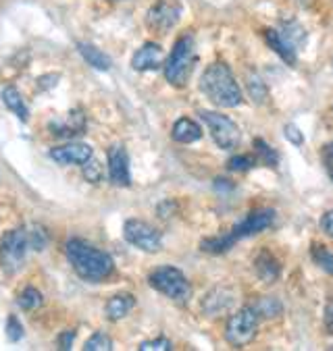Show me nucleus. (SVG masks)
<instances>
[{
    "mask_svg": "<svg viewBox=\"0 0 333 351\" xmlns=\"http://www.w3.org/2000/svg\"><path fill=\"white\" fill-rule=\"evenodd\" d=\"M264 40L273 52H277L286 60L288 66H296V48L282 36L279 29H264Z\"/></svg>",
    "mask_w": 333,
    "mask_h": 351,
    "instance_id": "16",
    "label": "nucleus"
},
{
    "mask_svg": "<svg viewBox=\"0 0 333 351\" xmlns=\"http://www.w3.org/2000/svg\"><path fill=\"white\" fill-rule=\"evenodd\" d=\"M279 32H282V36H284V38H286V40H288V42H290V44H292L296 50H298V46H300V44L304 42V38H306L304 29H302L298 23H294V21H290V23H284Z\"/></svg>",
    "mask_w": 333,
    "mask_h": 351,
    "instance_id": "27",
    "label": "nucleus"
},
{
    "mask_svg": "<svg viewBox=\"0 0 333 351\" xmlns=\"http://www.w3.org/2000/svg\"><path fill=\"white\" fill-rule=\"evenodd\" d=\"M194 62H196L194 38H192V34H183L175 42V46L165 62V80L175 88H183L194 71Z\"/></svg>",
    "mask_w": 333,
    "mask_h": 351,
    "instance_id": "3",
    "label": "nucleus"
},
{
    "mask_svg": "<svg viewBox=\"0 0 333 351\" xmlns=\"http://www.w3.org/2000/svg\"><path fill=\"white\" fill-rule=\"evenodd\" d=\"M165 60V52L159 44L154 42H146L142 48H138V52L131 58V66L136 71H157V69L163 66Z\"/></svg>",
    "mask_w": 333,
    "mask_h": 351,
    "instance_id": "13",
    "label": "nucleus"
},
{
    "mask_svg": "<svg viewBox=\"0 0 333 351\" xmlns=\"http://www.w3.org/2000/svg\"><path fill=\"white\" fill-rule=\"evenodd\" d=\"M171 137L175 139V142H179V144H194V142H198L200 137H203V129H200V125L196 121H192L187 117H181L173 125Z\"/></svg>",
    "mask_w": 333,
    "mask_h": 351,
    "instance_id": "17",
    "label": "nucleus"
},
{
    "mask_svg": "<svg viewBox=\"0 0 333 351\" xmlns=\"http://www.w3.org/2000/svg\"><path fill=\"white\" fill-rule=\"evenodd\" d=\"M258 165V158L250 156V154H242V156H233L229 162H227V169L229 171H236V173H248L250 169H254Z\"/></svg>",
    "mask_w": 333,
    "mask_h": 351,
    "instance_id": "29",
    "label": "nucleus"
},
{
    "mask_svg": "<svg viewBox=\"0 0 333 351\" xmlns=\"http://www.w3.org/2000/svg\"><path fill=\"white\" fill-rule=\"evenodd\" d=\"M84 349H86V351H111V349H113V341H111V337L104 335V332H94V335L86 341Z\"/></svg>",
    "mask_w": 333,
    "mask_h": 351,
    "instance_id": "28",
    "label": "nucleus"
},
{
    "mask_svg": "<svg viewBox=\"0 0 333 351\" xmlns=\"http://www.w3.org/2000/svg\"><path fill=\"white\" fill-rule=\"evenodd\" d=\"M254 270H256L260 280H264V283L271 285V283H275V280L279 278V274H282V264H279V260L271 252L262 250L256 256V260H254Z\"/></svg>",
    "mask_w": 333,
    "mask_h": 351,
    "instance_id": "15",
    "label": "nucleus"
},
{
    "mask_svg": "<svg viewBox=\"0 0 333 351\" xmlns=\"http://www.w3.org/2000/svg\"><path fill=\"white\" fill-rule=\"evenodd\" d=\"M30 250L27 241V231L23 229H13L3 235L0 239V268L7 274H15L23 268L25 256Z\"/></svg>",
    "mask_w": 333,
    "mask_h": 351,
    "instance_id": "5",
    "label": "nucleus"
},
{
    "mask_svg": "<svg viewBox=\"0 0 333 351\" xmlns=\"http://www.w3.org/2000/svg\"><path fill=\"white\" fill-rule=\"evenodd\" d=\"M67 258H69L78 276L88 280V283H100V280L108 278L115 270L113 258L84 239L67 241Z\"/></svg>",
    "mask_w": 333,
    "mask_h": 351,
    "instance_id": "1",
    "label": "nucleus"
},
{
    "mask_svg": "<svg viewBox=\"0 0 333 351\" xmlns=\"http://www.w3.org/2000/svg\"><path fill=\"white\" fill-rule=\"evenodd\" d=\"M148 283L152 289L173 302H187L192 298V285L179 268L159 266L148 274Z\"/></svg>",
    "mask_w": 333,
    "mask_h": 351,
    "instance_id": "4",
    "label": "nucleus"
},
{
    "mask_svg": "<svg viewBox=\"0 0 333 351\" xmlns=\"http://www.w3.org/2000/svg\"><path fill=\"white\" fill-rule=\"evenodd\" d=\"M48 156H50L56 165H62V167H71V165L84 167V165L94 156V150H92L90 144L71 142V144H65V146L50 148Z\"/></svg>",
    "mask_w": 333,
    "mask_h": 351,
    "instance_id": "11",
    "label": "nucleus"
},
{
    "mask_svg": "<svg viewBox=\"0 0 333 351\" xmlns=\"http://www.w3.org/2000/svg\"><path fill=\"white\" fill-rule=\"evenodd\" d=\"M321 231H323L327 237L333 239V208L327 210V213L321 217Z\"/></svg>",
    "mask_w": 333,
    "mask_h": 351,
    "instance_id": "35",
    "label": "nucleus"
},
{
    "mask_svg": "<svg viewBox=\"0 0 333 351\" xmlns=\"http://www.w3.org/2000/svg\"><path fill=\"white\" fill-rule=\"evenodd\" d=\"M173 349V343L165 337H159V339H152V341H144L140 345V351H169Z\"/></svg>",
    "mask_w": 333,
    "mask_h": 351,
    "instance_id": "33",
    "label": "nucleus"
},
{
    "mask_svg": "<svg viewBox=\"0 0 333 351\" xmlns=\"http://www.w3.org/2000/svg\"><path fill=\"white\" fill-rule=\"evenodd\" d=\"M310 256H312L314 264H319V268H323L327 274H333V254L325 245L314 243L310 247Z\"/></svg>",
    "mask_w": 333,
    "mask_h": 351,
    "instance_id": "25",
    "label": "nucleus"
},
{
    "mask_svg": "<svg viewBox=\"0 0 333 351\" xmlns=\"http://www.w3.org/2000/svg\"><path fill=\"white\" fill-rule=\"evenodd\" d=\"M84 177L90 183H100L102 181V165L98 160H94V156L84 165Z\"/></svg>",
    "mask_w": 333,
    "mask_h": 351,
    "instance_id": "30",
    "label": "nucleus"
},
{
    "mask_svg": "<svg viewBox=\"0 0 333 351\" xmlns=\"http://www.w3.org/2000/svg\"><path fill=\"white\" fill-rule=\"evenodd\" d=\"M42 293L36 289V287H27V289H23L21 291V295H19V300H17V304H19V308L21 310H27V312H32V310H38L40 306H42Z\"/></svg>",
    "mask_w": 333,
    "mask_h": 351,
    "instance_id": "26",
    "label": "nucleus"
},
{
    "mask_svg": "<svg viewBox=\"0 0 333 351\" xmlns=\"http://www.w3.org/2000/svg\"><path fill=\"white\" fill-rule=\"evenodd\" d=\"M123 237H125L127 243H131L133 247H138V250H142L146 254H157L163 247L161 233L152 225H148L144 221H138V219H131V221L125 223Z\"/></svg>",
    "mask_w": 333,
    "mask_h": 351,
    "instance_id": "8",
    "label": "nucleus"
},
{
    "mask_svg": "<svg viewBox=\"0 0 333 351\" xmlns=\"http://www.w3.org/2000/svg\"><path fill=\"white\" fill-rule=\"evenodd\" d=\"M78 50H80L82 58H84V60H86L90 66L98 69V71H108V69L113 66V60H111V56H108L106 52H102L100 48H96L94 44L80 42V44H78Z\"/></svg>",
    "mask_w": 333,
    "mask_h": 351,
    "instance_id": "20",
    "label": "nucleus"
},
{
    "mask_svg": "<svg viewBox=\"0 0 333 351\" xmlns=\"http://www.w3.org/2000/svg\"><path fill=\"white\" fill-rule=\"evenodd\" d=\"M200 119H203L211 131L213 142L221 148V150H236L240 144V127L225 114L219 112H211V110H200Z\"/></svg>",
    "mask_w": 333,
    "mask_h": 351,
    "instance_id": "7",
    "label": "nucleus"
},
{
    "mask_svg": "<svg viewBox=\"0 0 333 351\" xmlns=\"http://www.w3.org/2000/svg\"><path fill=\"white\" fill-rule=\"evenodd\" d=\"M76 341V330H62L58 335V349H71Z\"/></svg>",
    "mask_w": 333,
    "mask_h": 351,
    "instance_id": "37",
    "label": "nucleus"
},
{
    "mask_svg": "<svg viewBox=\"0 0 333 351\" xmlns=\"http://www.w3.org/2000/svg\"><path fill=\"white\" fill-rule=\"evenodd\" d=\"M56 84H58V75H44V77L38 80V88L40 90H48V88L56 86Z\"/></svg>",
    "mask_w": 333,
    "mask_h": 351,
    "instance_id": "38",
    "label": "nucleus"
},
{
    "mask_svg": "<svg viewBox=\"0 0 333 351\" xmlns=\"http://www.w3.org/2000/svg\"><path fill=\"white\" fill-rule=\"evenodd\" d=\"M238 241L233 239V235L227 231L223 235H217V237H211V239H203V243H200V250H203L205 254H225L229 252Z\"/></svg>",
    "mask_w": 333,
    "mask_h": 351,
    "instance_id": "21",
    "label": "nucleus"
},
{
    "mask_svg": "<svg viewBox=\"0 0 333 351\" xmlns=\"http://www.w3.org/2000/svg\"><path fill=\"white\" fill-rule=\"evenodd\" d=\"M133 308H136V298L131 293H117L106 302V318L117 322V320L125 318Z\"/></svg>",
    "mask_w": 333,
    "mask_h": 351,
    "instance_id": "18",
    "label": "nucleus"
},
{
    "mask_svg": "<svg viewBox=\"0 0 333 351\" xmlns=\"http://www.w3.org/2000/svg\"><path fill=\"white\" fill-rule=\"evenodd\" d=\"M325 324H327V330L333 332V310H327V314H325Z\"/></svg>",
    "mask_w": 333,
    "mask_h": 351,
    "instance_id": "39",
    "label": "nucleus"
},
{
    "mask_svg": "<svg viewBox=\"0 0 333 351\" xmlns=\"http://www.w3.org/2000/svg\"><path fill=\"white\" fill-rule=\"evenodd\" d=\"M246 86H248V94H250V98L256 102V104H264L266 102V98H269V90H266V86H264V82H262V77L258 75V73H250L248 75V82H246Z\"/></svg>",
    "mask_w": 333,
    "mask_h": 351,
    "instance_id": "23",
    "label": "nucleus"
},
{
    "mask_svg": "<svg viewBox=\"0 0 333 351\" xmlns=\"http://www.w3.org/2000/svg\"><path fill=\"white\" fill-rule=\"evenodd\" d=\"M27 241H30V247L42 252V250L46 247V243H48V235H46V231H44L42 227H34V229L27 233Z\"/></svg>",
    "mask_w": 333,
    "mask_h": 351,
    "instance_id": "31",
    "label": "nucleus"
},
{
    "mask_svg": "<svg viewBox=\"0 0 333 351\" xmlns=\"http://www.w3.org/2000/svg\"><path fill=\"white\" fill-rule=\"evenodd\" d=\"M0 98H3L5 106H7L19 121L25 123V121L30 119V108H27V104H25L21 92H19L15 86H7L3 92H0Z\"/></svg>",
    "mask_w": 333,
    "mask_h": 351,
    "instance_id": "19",
    "label": "nucleus"
},
{
    "mask_svg": "<svg viewBox=\"0 0 333 351\" xmlns=\"http://www.w3.org/2000/svg\"><path fill=\"white\" fill-rule=\"evenodd\" d=\"M5 332H7V339H9L11 343L21 341V337H23V324L17 320V316H9L7 326H5Z\"/></svg>",
    "mask_w": 333,
    "mask_h": 351,
    "instance_id": "32",
    "label": "nucleus"
},
{
    "mask_svg": "<svg viewBox=\"0 0 333 351\" xmlns=\"http://www.w3.org/2000/svg\"><path fill=\"white\" fill-rule=\"evenodd\" d=\"M200 90L203 94L221 108H236L242 104L244 94L231 73V69L225 62H213L205 69L200 77Z\"/></svg>",
    "mask_w": 333,
    "mask_h": 351,
    "instance_id": "2",
    "label": "nucleus"
},
{
    "mask_svg": "<svg viewBox=\"0 0 333 351\" xmlns=\"http://www.w3.org/2000/svg\"><path fill=\"white\" fill-rule=\"evenodd\" d=\"M323 162H325L327 175H329L331 181H333V142L325 146V150H323Z\"/></svg>",
    "mask_w": 333,
    "mask_h": 351,
    "instance_id": "36",
    "label": "nucleus"
},
{
    "mask_svg": "<svg viewBox=\"0 0 333 351\" xmlns=\"http://www.w3.org/2000/svg\"><path fill=\"white\" fill-rule=\"evenodd\" d=\"M181 13H183V7L179 0H157L148 9L146 25L157 34H167L179 23Z\"/></svg>",
    "mask_w": 333,
    "mask_h": 351,
    "instance_id": "9",
    "label": "nucleus"
},
{
    "mask_svg": "<svg viewBox=\"0 0 333 351\" xmlns=\"http://www.w3.org/2000/svg\"><path fill=\"white\" fill-rule=\"evenodd\" d=\"M254 150H256V154H258V162H262V165H266V167H277V162H279V156H277V152L264 142V139H254Z\"/></svg>",
    "mask_w": 333,
    "mask_h": 351,
    "instance_id": "24",
    "label": "nucleus"
},
{
    "mask_svg": "<svg viewBox=\"0 0 333 351\" xmlns=\"http://www.w3.org/2000/svg\"><path fill=\"white\" fill-rule=\"evenodd\" d=\"M236 302V295L231 289H225V287H217L213 291L207 293V298L203 300V310L207 316H217L225 310H229Z\"/></svg>",
    "mask_w": 333,
    "mask_h": 351,
    "instance_id": "14",
    "label": "nucleus"
},
{
    "mask_svg": "<svg viewBox=\"0 0 333 351\" xmlns=\"http://www.w3.org/2000/svg\"><path fill=\"white\" fill-rule=\"evenodd\" d=\"M258 314L246 306L242 310H238L236 314H231L227 318V324H225V341L233 347H244L248 345L250 341H254L256 332H258Z\"/></svg>",
    "mask_w": 333,
    "mask_h": 351,
    "instance_id": "6",
    "label": "nucleus"
},
{
    "mask_svg": "<svg viewBox=\"0 0 333 351\" xmlns=\"http://www.w3.org/2000/svg\"><path fill=\"white\" fill-rule=\"evenodd\" d=\"M250 308L258 314V318H275L282 312V302L275 298H260Z\"/></svg>",
    "mask_w": 333,
    "mask_h": 351,
    "instance_id": "22",
    "label": "nucleus"
},
{
    "mask_svg": "<svg viewBox=\"0 0 333 351\" xmlns=\"http://www.w3.org/2000/svg\"><path fill=\"white\" fill-rule=\"evenodd\" d=\"M284 135H286L288 142L294 144V146H302V144H304V135H302V131H300L294 123H288V125L284 127Z\"/></svg>",
    "mask_w": 333,
    "mask_h": 351,
    "instance_id": "34",
    "label": "nucleus"
},
{
    "mask_svg": "<svg viewBox=\"0 0 333 351\" xmlns=\"http://www.w3.org/2000/svg\"><path fill=\"white\" fill-rule=\"evenodd\" d=\"M275 221V210L273 208H258V210H252V213L242 219L240 223H236L229 233L233 235L236 241L240 239H246V237H252L256 233H262L264 229H269Z\"/></svg>",
    "mask_w": 333,
    "mask_h": 351,
    "instance_id": "10",
    "label": "nucleus"
},
{
    "mask_svg": "<svg viewBox=\"0 0 333 351\" xmlns=\"http://www.w3.org/2000/svg\"><path fill=\"white\" fill-rule=\"evenodd\" d=\"M108 179L117 187H129L131 185V173H129V156L123 146L108 148Z\"/></svg>",
    "mask_w": 333,
    "mask_h": 351,
    "instance_id": "12",
    "label": "nucleus"
},
{
    "mask_svg": "<svg viewBox=\"0 0 333 351\" xmlns=\"http://www.w3.org/2000/svg\"><path fill=\"white\" fill-rule=\"evenodd\" d=\"M331 349H333V347H331Z\"/></svg>",
    "mask_w": 333,
    "mask_h": 351,
    "instance_id": "40",
    "label": "nucleus"
}]
</instances>
